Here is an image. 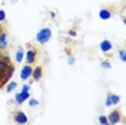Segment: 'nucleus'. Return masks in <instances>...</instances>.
<instances>
[{
  "instance_id": "1",
  "label": "nucleus",
  "mask_w": 126,
  "mask_h": 125,
  "mask_svg": "<svg viewBox=\"0 0 126 125\" xmlns=\"http://www.w3.org/2000/svg\"><path fill=\"white\" fill-rule=\"evenodd\" d=\"M50 39H52V29L50 27H43L36 35V42L39 45H46Z\"/></svg>"
},
{
  "instance_id": "2",
  "label": "nucleus",
  "mask_w": 126,
  "mask_h": 125,
  "mask_svg": "<svg viewBox=\"0 0 126 125\" xmlns=\"http://www.w3.org/2000/svg\"><path fill=\"white\" fill-rule=\"evenodd\" d=\"M13 119L17 125H26L29 122V117L26 115L24 111H13Z\"/></svg>"
},
{
  "instance_id": "3",
  "label": "nucleus",
  "mask_w": 126,
  "mask_h": 125,
  "mask_svg": "<svg viewBox=\"0 0 126 125\" xmlns=\"http://www.w3.org/2000/svg\"><path fill=\"white\" fill-rule=\"evenodd\" d=\"M13 73H15V65L13 63H9L7 69L4 72V75H3V78H1V82H0V88H3V86H6L7 82H10V79L13 76Z\"/></svg>"
},
{
  "instance_id": "4",
  "label": "nucleus",
  "mask_w": 126,
  "mask_h": 125,
  "mask_svg": "<svg viewBox=\"0 0 126 125\" xmlns=\"http://www.w3.org/2000/svg\"><path fill=\"white\" fill-rule=\"evenodd\" d=\"M9 63H12V61H10V56L1 55V58H0V82H1V78H3L4 72H6V69H7Z\"/></svg>"
},
{
  "instance_id": "5",
  "label": "nucleus",
  "mask_w": 126,
  "mask_h": 125,
  "mask_svg": "<svg viewBox=\"0 0 126 125\" xmlns=\"http://www.w3.org/2000/svg\"><path fill=\"white\" fill-rule=\"evenodd\" d=\"M122 121V114L119 112V111H112L109 115H108V122H109L110 125H116V124H119Z\"/></svg>"
},
{
  "instance_id": "6",
  "label": "nucleus",
  "mask_w": 126,
  "mask_h": 125,
  "mask_svg": "<svg viewBox=\"0 0 126 125\" xmlns=\"http://www.w3.org/2000/svg\"><path fill=\"white\" fill-rule=\"evenodd\" d=\"M24 59H26V63H27V65H33V63L36 62V59H37V50H34V49L29 47L27 52H26Z\"/></svg>"
},
{
  "instance_id": "7",
  "label": "nucleus",
  "mask_w": 126,
  "mask_h": 125,
  "mask_svg": "<svg viewBox=\"0 0 126 125\" xmlns=\"http://www.w3.org/2000/svg\"><path fill=\"white\" fill-rule=\"evenodd\" d=\"M32 70H33V66L26 63L23 68H22V70H20V79L22 81H27L32 76Z\"/></svg>"
},
{
  "instance_id": "8",
  "label": "nucleus",
  "mask_w": 126,
  "mask_h": 125,
  "mask_svg": "<svg viewBox=\"0 0 126 125\" xmlns=\"http://www.w3.org/2000/svg\"><path fill=\"white\" fill-rule=\"evenodd\" d=\"M119 101H120V96L119 95H115V94H108L106 96V106H112V105H118Z\"/></svg>"
},
{
  "instance_id": "9",
  "label": "nucleus",
  "mask_w": 126,
  "mask_h": 125,
  "mask_svg": "<svg viewBox=\"0 0 126 125\" xmlns=\"http://www.w3.org/2000/svg\"><path fill=\"white\" fill-rule=\"evenodd\" d=\"M30 98V92H19V94L15 95V101L19 104V105H22L24 102L27 101Z\"/></svg>"
},
{
  "instance_id": "10",
  "label": "nucleus",
  "mask_w": 126,
  "mask_h": 125,
  "mask_svg": "<svg viewBox=\"0 0 126 125\" xmlns=\"http://www.w3.org/2000/svg\"><path fill=\"white\" fill-rule=\"evenodd\" d=\"M7 46H9V35H7V32H3L0 35V50L1 52L6 50Z\"/></svg>"
},
{
  "instance_id": "11",
  "label": "nucleus",
  "mask_w": 126,
  "mask_h": 125,
  "mask_svg": "<svg viewBox=\"0 0 126 125\" xmlns=\"http://www.w3.org/2000/svg\"><path fill=\"white\" fill-rule=\"evenodd\" d=\"M42 76H43V68H42V66H36V68H33L30 78H33V81H40Z\"/></svg>"
},
{
  "instance_id": "12",
  "label": "nucleus",
  "mask_w": 126,
  "mask_h": 125,
  "mask_svg": "<svg viewBox=\"0 0 126 125\" xmlns=\"http://www.w3.org/2000/svg\"><path fill=\"white\" fill-rule=\"evenodd\" d=\"M112 49H113V45H112V42H110V40L106 39V40H102V42H100V50H102V52L109 53Z\"/></svg>"
},
{
  "instance_id": "13",
  "label": "nucleus",
  "mask_w": 126,
  "mask_h": 125,
  "mask_svg": "<svg viewBox=\"0 0 126 125\" xmlns=\"http://www.w3.org/2000/svg\"><path fill=\"white\" fill-rule=\"evenodd\" d=\"M99 17L102 20H109L110 17H112V12H110L109 9H100L99 10Z\"/></svg>"
},
{
  "instance_id": "14",
  "label": "nucleus",
  "mask_w": 126,
  "mask_h": 125,
  "mask_svg": "<svg viewBox=\"0 0 126 125\" xmlns=\"http://www.w3.org/2000/svg\"><path fill=\"white\" fill-rule=\"evenodd\" d=\"M15 59H16V62H17V63L23 62V59H24V50L22 49V47H19V49H17V52H16Z\"/></svg>"
},
{
  "instance_id": "15",
  "label": "nucleus",
  "mask_w": 126,
  "mask_h": 125,
  "mask_svg": "<svg viewBox=\"0 0 126 125\" xmlns=\"http://www.w3.org/2000/svg\"><path fill=\"white\" fill-rule=\"evenodd\" d=\"M16 88H17V82L15 81H10L6 83V92H12V91H15Z\"/></svg>"
},
{
  "instance_id": "16",
  "label": "nucleus",
  "mask_w": 126,
  "mask_h": 125,
  "mask_svg": "<svg viewBox=\"0 0 126 125\" xmlns=\"http://www.w3.org/2000/svg\"><path fill=\"white\" fill-rule=\"evenodd\" d=\"M99 122L102 125H110L109 122H108V117H105V115H100V117H99Z\"/></svg>"
},
{
  "instance_id": "17",
  "label": "nucleus",
  "mask_w": 126,
  "mask_h": 125,
  "mask_svg": "<svg viewBox=\"0 0 126 125\" xmlns=\"http://www.w3.org/2000/svg\"><path fill=\"white\" fill-rule=\"evenodd\" d=\"M100 66H102L103 69H110V68H112V65H110L109 61H103V62H100Z\"/></svg>"
},
{
  "instance_id": "18",
  "label": "nucleus",
  "mask_w": 126,
  "mask_h": 125,
  "mask_svg": "<svg viewBox=\"0 0 126 125\" xmlns=\"http://www.w3.org/2000/svg\"><path fill=\"white\" fill-rule=\"evenodd\" d=\"M119 58L122 62H126V53H125V49H120L119 50Z\"/></svg>"
},
{
  "instance_id": "19",
  "label": "nucleus",
  "mask_w": 126,
  "mask_h": 125,
  "mask_svg": "<svg viewBox=\"0 0 126 125\" xmlns=\"http://www.w3.org/2000/svg\"><path fill=\"white\" fill-rule=\"evenodd\" d=\"M27 101H29V105H30L32 108H33V106H37V105H39V101H37V99H32V98H29Z\"/></svg>"
},
{
  "instance_id": "20",
  "label": "nucleus",
  "mask_w": 126,
  "mask_h": 125,
  "mask_svg": "<svg viewBox=\"0 0 126 125\" xmlns=\"http://www.w3.org/2000/svg\"><path fill=\"white\" fill-rule=\"evenodd\" d=\"M3 22H6V12L0 9V23H3Z\"/></svg>"
},
{
  "instance_id": "21",
  "label": "nucleus",
  "mask_w": 126,
  "mask_h": 125,
  "mask_svg": "<svg viewBox=\"0 0 126 125\" xmlns=\"http://www.w3.org/2000/svg\"><path fill=\"white\" fill-rule=\"evenodd\" d=\"M30 91V85L29 83H24L23 86H22V92H29Z\"/></svg>"
},
{
  "instance_id": "22",
  "label": "nucleus",
  "mask_w": 126,
  "mask_h": 125,
  "mask_svg": "<svg viewBox=\"0 0 126 125\" xmlns=\"http://www.w3.org/2000/svg\"><path fill=\"white\" fill-rule=\"evenodd\" d=\"M69 36H72V38H76V36H78V35H76V30H75V29H70V30H69Z\"/></svg>"
},
{
  "instance_id": "23",
  "label": "nucleus",
  "mask_w": 126,
  "mask_h": 125,
  "mask_svg": "<svg viewBox=\"0 0 126 125\" xmlns=\"http://www.w3.org/2000/svg\"><path fill=\"white\" fill-rule=\"evenodd\" d=\"M75 62H76V59H75V58H69V59H67V63H69V65H75Z\"/></svg>"
},
{
  "instance_id": "24",
  "label": "nucleus",
  "mask_w": 126,
  "mask_h": 125,
  "mask_svg": "<svg viewBox=\"0 0 126 125\" xmlns=\"http://www.w3.org/2000/svg\"><path fill=\"white\" fill-rule=\"evenodd\" d=\"M3 32H6V27H4V24L3 23H0V35H1Z\"/></svg>"
},
{
  "instance_id": "25",
  "label": "nucleus",
  "mask_w": 126,
  "mask_h": 125,
  "mask_svg": "<svg viewBox=\"0 0 126 125\" xmlns=\"http://www.w3.org/2000/svg\"><path fill=\"white\" fill-rule=\"evenodd\" d=\"M1 55H3V53H1V50H0V58H1Z\"/></svg>"
}]
</instances>
